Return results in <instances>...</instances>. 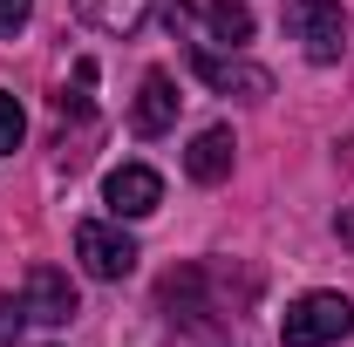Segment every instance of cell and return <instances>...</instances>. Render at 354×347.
Returning a JSON list of instances; mask_svg holds the SVG:
<instances>
[{"mask_svg": "<svg viewBox=\"0 0 354 347\" xmlns=\"http://www.w3.org/2000/svg\"><path fill=\"white\" fill-rule=\"evenodd\" d=\"M354 334V306L341 293H300L279 313V341L286 347H334Z\"/></svg>", "mask_w": 354, "mask_h": 347, "instance_id": "1", "label": "cell"}, {"mask_svg": "<svg viewBox=\"0 0 354 347\" xmlns=\"http://www.w3.org/2000/svg\"><path fill=\"white\" fill-rule=\"evenodd\" d=\"M279 28L307 48V62H341V48H348V14H341V0H286V7H279Z\"/></svg>", "mask_w": 354, "mask_h": 347, "instance_id": "2", "label": "cell"}, {"mask_svg": "<svg viewBox=\"0 0 354 347\" xmlns=\"http://www.w3.org/2000/svg\"><path fill=\"white\" fill-rule=\"evenodd\" d=\"M75 259H82L88 279H130L143 252H136L130 232H116V225H102V218H82V225H75Z\"/></svg>", "mask_w": 354, "mask_h": 347, "instance_id": "3", "label": "cell"}, {"mask_svg": "<svg viewBox=\"0 0 354 347\" xmlns=\"http://www.w3.org/2000/svg\"><path fill=\"white\" fill-rule=\"evenodd\" d=\"M191 75H198L205 88H218V95H245V102H266V95H272V75H266L259 62H239V55H212L205 41L191 48Z\"/></svg>", "mask_w": 354, "mask_h": 347, "instance_id": "4", "label": "cell"}, {"mask_svg": "<svg viewBox=\"0 0 354 347\" xmlns=\"http://www.w3.org/2000/svg\"><path fill=\"white\" fill-rule=\"evenodd\" d=\"M102 205L116 218H150L157 205H164V177L150 171V164H123V171L102 177Z\"/></svg>", "mask_w": 354, "mask_h": 347, "instance_id": "5", "label": "cell"}, {"mask_svg": "<svg viewBox=\"0 0 354 347\" xmlns=\"http://www.w3.org/2000/svg\"><path fill=\"white\" fill-rule=\"evenodd\" d=\"M21 300H28V320H48V327L75 320V286H68V272H62V265H35Z\"/></svg>", "mask_w": 354, "mask_h": 347, "instance_id": "6", "label": "cell"}, {"mask_svg": "<svg viewBox=\"0 0 354 347\" xmlns=\"http://www.w3.org/2000/svg\"><path fill=\"white\" fill-rule=\"evenodd\" d=\"M177 123V82L164 68H150L143 82H136V109H130V130L136 136H164Z\"/></svg>", "mask_w": 354, "mask_h": 347, "instance_id": "7", "label": "cell"}, {"mask_svg": "<svg viewBox=\"0 0 354 347\" xmlns=\"http://www.w3.org/2000/svg\"><path fill=\"white\" fill-rule=\"evenodd\" d=\"M232 130H198L191 136V150H184V171L198 177V184H225L232 177Z\"/></svg>", "mask_w": 354, "mask_h": 347, "instance_id": "8", "label": "cell"}, {"mask_svg": "<svg viewBox=\"0 0 354 347\" xmlns=\"http://www.w3.org/2000/svg\"><path fill=\"white\" fill-rule=\"evenodd\" d=\"M75 7H82V21H95L102 35H136L143 14H150V0H75Z\"/></svg>", "mask_w": 354, "mask_h": 347, "instance_id": "9", "label": "cell"}, {"mask_svg": "<svg viewBox=\"0 0 354 347\" xmlns=\"http://www.w3.org/2000/svg\"><path fill=\"white\" fill-rule=\"evenodd\" d=\"M205 21H212V41H225V48L252 41V7H245V0H212Z\"/></svg>", "mask_w": 354, "mask_h": 347, "instance_id": "10", "label": "cell"}, {"mask_svg": "<svg viewBox=\"0 0 354 347\" xmlns=\"http://www.w3.org/2000/svg\"><path fill=\"white\" fill-rule=\"evenodd\" d=\"M88 88H95V62H75V88H62V95H55V109H62V116H88Z\"/></svg>", "mask_w": 354, "mask_h": 347, "instance_id": "11", "label": "cell"}, {"mask_svg": "<svg viewBox=\"0 0 354 347\" xmlns=\"http://www.w3.org/2000/svg\"><path fill=\"white\" fill-rule=\"evenodd\" d=\"M21 136H28V109L0 88V157H14V150H21Z\"/></svg>", "mask_w": 354, "mask_h": 347, "instance_id": "12", "label": "cell"}, {"mask_svg": "<svg viewBox=\"0 0 354 347\" xmlns=\"http://www.w3.org/2000/svg\"><path fill=\"white\" fill-rule=\"evenodd\" d=\"M28 327V300H14V293H0V341H14Z\"/></svg>", "mask_w": 354, "mask_h": 347, "instance_id": "13", "label": "cell"}, {"mask_svg": "<svg viewBox=\"0 0 354 347\" xmlns=\"http://www.w3.org/2000/svg\"><path fill=\"white\" fill-rule=\"evenodd\" d=\"M35 21V0H0V35H21Z\"/></svg>", "mask_w": 354, "mask_h": 347, "instance_id": "14", "label": "cell"}]
</instances>
